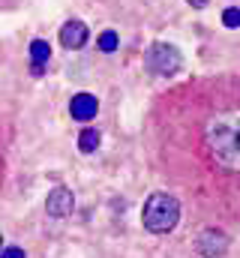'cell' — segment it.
<instances>
[{"mask_svg": "<svg viewBox=\"0 0 240 258\" xmlns=\"http://www.w3.org/2000/svg\"><path fill=\"white\" fill-rule=\"evenodd\" d=\"M180 219V204L174 195L168 192H153L144 201V210H141V222L147 231L153 234H168Z\"/></svg>", "mask_w": 240, "mask_h": 258, "instance_id": "cell-1", "label": "cell"}, {"mask_svg": "<svg viewBox=\"0 0 240 258\" xmlns=\"http://www.w3.org/2000/svg\"><path fill=\"white\" fill-rule=\"evenodd\" d=\"M216 144H219V156L231 165H240V117L231 123H219L216 129Z\"/></svg>", "mask_w": 240, "mask_h": 258, "instance_id": "cell-2", "label": "cell"}, {"mask_svg": "<svg viewBox=\"0 0 240 258\" xmlns=\"http://www.w3.org/2000/svg\"><path fill=\"white\" fill-rule=\"evenodd\" d=\"M147 63H150V69H153L156 75H174V72L180 69V51L174 48V45L159 42V45L150 48Z\"/></svg>", "mask_w": 240, "mask_h": 258, "instance_id": "cell-3", "label": "cell"}, {"mask_svg": "<svg viewBox=\"0 0 240 258\" xmlns=\"http://www.w3.org/2000/svg\"><path fill=\"white\" fill-rule=\"evenodd\" d=\"M72 207H75V195H72V189H66V186L51 189L48 198H45V210H48V216H69Z\"/></svg>", "mask_w": 240, "mask_h": 258, "instance_id": "cell-4", "label": "cell"}, {"mask_svg": "<svg viewBox=\"0 0 240 258\" xmlns=\"http://www.w3.org/2000/svg\"><path fill=\"white\" fill-rule=\"evenodd\" d=\"M96 111H99V102H96V96H90V93H75L72 102H69V114H72L75 120H81V123L93 120Z\"/></svg>", "mask_w": 240, "mask_h": 258, "instance_id": "cell-5", "label": "cell"}, {"mask_svg": "<svg viewBox=\"0 0 240 258\" xmlns=\"http://www.w3.org/2000/svg\"><path fill=\"white\" fill-rule=\"evenodd\" d=\"M60 42H63V48H81L87 42V24L84 21H66L60 27Z\"/></svg>", "mask_w": 240, "mask_h": 258, "instance_id": "cell-6", "label": "cell"}, {"mask_svg": "<svg viewBox=\"0 0 240 258\" xmlns=\"http://www.w3.org/2000/svg\"><path fill=\"white\" fill-rule=\"evenodd\" d=\"M198 249H201V255L216 258L228 249V237H225L222 231H204L201 240H198Z\"/></svg>", "mask_w": 240, "mask_h": 258, "instance_id": "cell-7", "label": "cell"}, {"mask_svg": "<svg viewBox=\"0 0 240 258\" xmlns=\"http://www.w3.org/2000/svg\"><path fill=\"white\" fill-rule=\"evenodd\" d=\"M78 147H81V153H96V147H99V129H81Z\"/></svg>", "mask_w": 240, "mask_h": 258, "instance_id": "cell-8", "label": "cell"}, {"mask_svg": "<svg viewBox=\"0 0 240 258\" xmlns=\"http://www.w3.org/2000/svg\"><path fill=\"white\" fill-rule=\"evenodd\" d=\"M30 57H33V63H48V57H51V45H48L45 39L30 42Z\"/></svg>", "mask_w": 240, "mask_h": 258, "instance_id": "cell-9", "label": "cell"}, {"mask_svg": "<svg viewBox=\"0 0 240 258\" xmlns=\"http://www.w3.org/2000/svg\"><path fill=\"white\" fill-rule=\"evenodd\" d=\"M117 45H120V39H117L114 30H105V33L99 36V48H102V51H114Z\"/></svg>", "mask_w": 240, "mask_h": 258, "instance_id": "cell-10", "label": "cell"}, {"mask_svg": "<svg viewBox=\"0 0 240 258\" xmlns=\"http://www.w3.org/2000/svg\"><path fill=\"white\" fill-rule=\"evenodd\" d=\"M222 24H225V27H240V9L237 6H228V9L222 12Z\"/></svg>", "mask_w": 240, "mask_h": 258, "instance_id": "cell-11", "label": "cell"}, {"mask_svg": "<svg viewBox=\"0 0 240 258\" xmlns=\"http://www.w3.org/2000/svg\"><path fill=\"white\" fill-rule=\"evenodd\" d=\"M0 258H24V249L21 246H3L0 249Z\"/></svg>", "mask_w": 240, "mask_h": 258, "instance_id": "cell-12", "label": "cell"}, {"mask_svg": "<svg viewBox=\"0 0 240 258\" xmlns=\"http://www.w3.org/2000/svg\"><path fill=\"white\" fill-rule=\"evenodd\" d=\"M189 6H192V9H204V6H207V0H189Z\"/></svg>", "mask_w": 240, "mask_h": 258, "instance_id": "cell-13", "label": "cell"}, {"mask_svg": "<svg viewBox=\"0 0 240 258\" xmlns=\"http://www.w3.org/2000/svg\"><path fill=\"white\" fill-rule=\"evenodd\" d=\"M0 249H3V237H0Z\"/></svg>", "mask_w": 240, "mask_h": 258, "instance_id": "cell-14", "label": "cell"}]
</instances>
